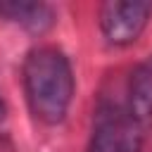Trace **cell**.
<instances>
[{"instance_id":"obj_4","label":"cell","mask_w":152,"mask_h":152,"mask_svg":"<svg viewBox=\"0 0 152 152\" xmlns=\"http://www.w3.org/2000/svg\"><path fill=\"white\" fill-rule=\"evenodd\" d=\"M126 112L140 126L152 121V55L145 57L131 71L126 90Z\"/></svg>"},{"instance_id":"obj_1","label":"cell","mask_w":152,"mask_h":152,"mask_svg":"<svg viewBox=\"0 0 152 152\" xmlns=\"http://www.w3.org/2000/svg\"><path fill=\"white\" fill-rule=\"evenodd\" d=\"M21 81L28 109L40 124L57 126L66 119L74 97V71L62 50L50 45L33 48L24 59Z\"/></svg>"},{"instance_id":"obj_2","label":"cell","mask_w":152,"mask_h":152,"mask_svg":"<svg viewBox=\"0 0 152 152\" xmlns=\"http://www.w3.org/2000/svg\"><path fill=\"white\" fill-rule=\"evenodd\" d=\"M142 147V126L126 112V107H104L100 109L88 152H140Z\"/></svg>"},{"instance_id":"obj_5","label":"cell","mask_w":152,"mask_h":152,"mask_svg":"<svg viewBox=\"0 0 152 152\" xmlns=\"http://www.w3.org/2000/svg\"><path fill=\"white\" fill-rule=\"evenodd\" d=\"M0 17L36 33H43L55 24V12L45 2H24V0L0 2Z\"/></svg>"},{"instance_id":"obj_3","label":"cell","mask_w":152,"mask_h":152,"mask_svg":"<svg viewBox=\"0 0 152 152\" xmlns=\"http://www.w3.org/2000/svg\"><path fill=\"white\" fill-rule=\"evenodd\" d=\"M152 14L150 2H104L100 7V31L109 45H131L140 38Z\"/></svg>"}]
</instances>
